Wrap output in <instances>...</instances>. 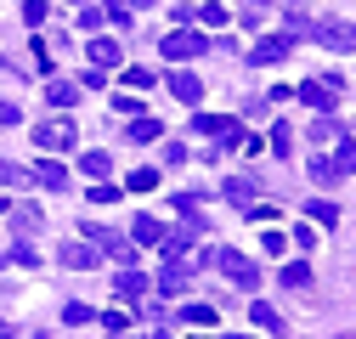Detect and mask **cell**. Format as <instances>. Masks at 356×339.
Masks as SVG:
<instances>
[{"instance_id":"obj_1","label":"cell","mask_w":356,"mask_h":339,"mask_svg":"<svg viewBox=\"0 0 356 339\" xmlns=\"http://www.w3.org/2000/svg\"><path fill=\"white\" fill-rule=\"evenodd\" d=\"M204 261H215L238 288H260V266L249 261V254H238V249H215V254H204Z\"/></svg>"},{"instance_id":"obj_2","label":"cell","mask_w":356,"mask_h":339,"mask_svg":"<svg viewBox=\"0 0 356 339\" xmlns=\"http://www.w3.org/2000/svg\"><path fill=\"white\" fill-rule=\"evenodd\" d=\"M170 63H187V57H204L209 51V40L198 34V28H175V34H164V46H159Z\"/></svg>"},{"instance_id":"obj_3","label":"cell","mask_w":356,"mask_h":339,"mask_svg":"<svg viewBox=\"0 0 356 339\" xmlns=\"http://www.w3.org/2000/svg\"><path fill=\"white\" fill-rule=\"evenodd\" d=\"M193 131H198V136H220V147H243L238 119H220V113H193Z\"/></svg>"},{"instance_id":"obj_4","label":"cell","mask_w":356,"mask_h":339,"mask_svg":"<svg viewBox=\"0 0 356 339\" xmlns=\"http://www.w3.org/2000/svg\"><path fill=\"white\" fill-rule=\"evenodd\" d=\"M300 102L317 108V113H328V108L339 102V79H334V74H328V79H305V85H300Z\"/></svg>"},{"instance_id":"obj_5","label":"cell","mask_w":356,"mask_h":339,"mask_svg":"<svg viewBox=\"0 0 356 339\" xmlns=\"http://www.w3.org/2000/svg\"><path fill=\"white\" fill-rule=\"evenodd\" d=\"M34 142L63 153V147H74V142H79V131H74V119H46V124H34Z\"/></svg>"},{"instance_id":"obj_6","label":"cell","mask_w":356,"mask_h":339,"mask_svg":"<svg viewBox=\"0 0 356 339\" xmlns=\"http://www.w3.org/2000/svg\"><path fill=\"white\" fill-rule=\"evenodd\" d=\"M85 238H91V243H102V254H113V261L119 266H130V261H136V249H130V238H119V232H108V226H85Z\"/></svg>"},{"instance_id":"obj_7","label":"cell","mask_w":356,"mask_h":339,"mask_svg":"<svg viewBox=\"0 0 356 339\" xmlns=\"http://www.w3.org/2000/svg\"><path fill=\"white\" fill-rule=\"evenodd\" d=\"M57 261L74 266V272H91V266H102V249H91V243H63V249H57Z\"/></svg>"},{"instance_id":"obj_8","label":"cell","mask_w":356,"mask_h":339,"mask_svg":"<svg viewBox=\"0 0 356 339\" xmlns=\"http://www.w3.org/2000/svg\"><path fill=\"white\" fill-rule=\"evenodd\" d=\"M289 46H294L289 34H266L260 46L249 51V63H254V68H266V63H283V57H289Z\"/></svg>"},{"instance_id":"obj_9","label":"cell","mask_w":356,"mask_h":339,"mask_svg":"<svg viewBox=\"0 0 356 339\" xmlns=\"http://www.w3.org/2000/svg\"><path fill=\"white\" fill-rule=\"evenodd\" d=\"M187 283H193L187 261H170V266L159 272V294H170V300H175V294H187Z\"/></svg>"},{"instance_id":"obj_10","label":"cell","mask_w":356,"mask_h":339,"mask_svg":"<svg viewBox=\"0 0 356 339\" xmlns=\"http://www.w3.org/2000/svg\"><path fill=\"white\" fill-rule=\"evenodd\" d=\"M170 91L181 97L187 108H198V102H204V79H198V74H170Z\"/></svg>"},{"instance_id":"obj_11","label":"cell","mask_w":356,"mask_h":339,"mask_svg":"<svg viewBox=\"0 0 356 339\" xmlns=\"http://www.w3.org/2000/svg\"><path fill=\"white\" fill-rule=\"evenodd\" d=\"M46 102H51V108H74V102H79V85H74V79H51V85H46Z\"/></svg>"},{"instance_id":"obj_12","label":"cell","mask_w":356,"mask_h":339,"mask_svg":"<svg viewBox=\"0 0 356 339\" xmlns=\"http://www.w3.org/2000/svg\"><path fill=\"white\" fill-rule=\"evenodd\" d=\"M34 181H40V187H51V192H63V187H68V170L46 158V164H34Z\"/></svg>"},{"instance_id":"obj_13","label":"cell","mask_w":356,"mask_h":339,"mask_svg":"<svg viewBox=\"0 0 356 339\" xmlns=\"http://www.w3.org/2000/svg\"><path fill=\"white\" fill-rule=\"evenodd\" d=\"M91 68H119V40H91Z\"/></svg>"},{"instance_id":"obj_14","label":"cell","mask_w":356,"mask_h":339,"mask_svg":"<svg viewBox=\"0 0 356 339\" xmlns=\"http://www.w3.org/2000/svg\"><path fill=\"white\" fill-rule=\"evenodd\" d=\"M113 288L124 294V300H142V294H147V277H142V272H119V277H113Z\"/></svg>"},{"instance_id":"obj_15","label":"cell","mask_w":356,"mask_h":339,"mask_svg":"<svg viewBox=\"0 0 356 339\" xmlns=\"http://www.w3.org/2000/svg\"><path fill=\"white\" fill-rule=\"evenodd\" d=\"M249 317H254V322H260L266 333H283V317H277V306H266V300H254V306H249Z\"/></svg>"},{"instance_id":"obj_16","label":"cell","mask_w":356,"mask_h":339,"mask_svg":"<svg viewBox=\"0 0 356 339\" xmlns=\"http://www.w3.org/2000/svg\"><path fill=\"white\" fill-rule=\"evenodd\" d=\"M130 238H136V243H159V238H164V226H159L153 215H136V221H130Z\"/></svg>"},{"instance_id":"obj_17","label":"cell","mask_w":356,"mask_h":339,"mask_svg":"<svg viewBox=\"0 0 356 339\" xmlns=\"http://www.w3.org/2000/svg\"><path fill=\"white\" fill-rule=\"evenodd\" d=\"M328 170H334V176H350V170H356V142H339L334 158H328Z\"/></svg>"},{"instance_id":"obj_18","label":"cell","mask_w":356,"mask_h":339,"mask_svg":"<svg viewBox=\"0 0 356 339\" xmlns=\"http://www.w3.org/2000/svg\"><path fill=\"white\" fill-rule=\"evenodd\" d=\"M277 277H283V288H311V266H305V261H289Z\"/></svg>"},{"instance_id":"obj_19","label":"cell","mask_w":356,"mask_h":339,"mask_svg":"<svg viewBox=\"0 0 356 339\" xmlns=\"http://www.w3.org/2000/svg\"><path fill=\"white\" fill-rule=\"evenodd\" d=\"M159 136H164L159 119H130V142H159Z\"/></svg>"},{"instance_id":"obj_20","label":"cell","mask_w":356,"mask_h":339,"mask_svg":"<svg viewBox=\"0 0 356 339\" xmlns=\"http://www.w3.org/2000/svg\"><path fill=\"white\" fill-rule=\"evenodd\" d=\"M220 192H227L232 204H243V209H249V198H254V181H243V176H232V181H220Z\"/></svg>"},{"instance_id":"obj_21","label":"cell","mask_w":356,"mask_h":339,"mask_svg":"<svg viewBox=\"0 0 356 339\" xmlns=\"http://www.w3.org/2000/svg\"><path fill=\"white\" fill-rule=\"evenodd\" d=\"M311 142H345V131H339V119H317V124H311Z\"/></svg>"},{"instance_id":"obj_22","label":"cell","mask_w":356,"mask_h":339,"mask_svg":"<svg viewBox=\"0 0 356 339\" xmlns=\"http://www.w3.org/2000/svg\"><path fill=\"white\" fill-rule=\"evenodd\" d=\"M305 209H311V221H317V226H334V221H339V209H334L328 198H311Z\"/></svg>"},{"instance_id":"obj_23","label":"cell","mask_w":356,"mask_h":339,"mask_svg":"<svg viewBox=\"0 0 356 339\" xmlns=\"http://www.w3.org/2000/svg\"><path fill=\"white\" fill-rule=\"evenodd\" d=\"M79 170H85V176H97V181H102L108 170H113V158H108V153H85V158H79Z\"/></svg>"},{"instance_id":"obj_24","label":"cell","mask_w":356,"mask_h":339,"mask_svg":"<svg viewBox=\"0 0 356 339\" xmlns=\"http://www.w3.org/2000/svg\"><path fill=\"white\" fill-rule=\"evenodd\" d=\"M91 317H97V311H91V306H79V300H68V306H63V322H68V328H85Z\"/></svg>"},{"instance_id":"obj_25","label":"cell","mask_w":356,"mask_h":339,"mask_svg":"<svg viewBox=\"0 0 356 339\" xmlns=\"http://www.w3.org/2000/svg\"><path fill=\"white\" fill-rule=\"evenodd\" d=\"M153 68H124V85H130V91H153Z\"/></svg>"},{"instance_id":"obj_26","label":"cell","mask_w":356,"mask_h":339,"mask_svg":"<svg viewBox=\"0 0 356 339\" xmlns=\"http://www.w3.org/2000/svg\"><path fill=\"white\" fill-rule=\"evenodd\" d=\"M181 322H193V328H209V322H215V306H181Z\"/></svg>"},{"instance_id":"obj_27","label":"cell","mask_w":356,"mask_h":339,"mask_svg":"<svg viewBox=\"0 0 356 339\" xmlns=\"http://www.w3.org/2000/svg\"><path fill=\"white\" fill-rule=\"evenodd\" d=\"M12 226H17V232H34V226H40V209H23V204H12Z\"/></svg>"},{"instance_id":"obj_28","label":"cell","mask_w":356,"mask_h":339,"mask_svg":"<svg viewBox=\"0 0 356 339\" xmlns=\"http://www.w3.org/2000/svg\"><path fill=\"white\" fill-rule=\"evenodd\" d=\"M102 17H108V23H119V28H124V23H130V6H124V0H108V6H102Z\"/></svg>"},{"instance_id":"obj_29","label":"cell","mask_w":356,"mask_h":339,"mask_svg":"<svg viewBox=\"0 0 356 339\" xmlns=\"http://www.w3.org/2000/svg\"><path fill=\"white\" fill-rule=\"evenodd\" d=\"M130 187H136V192H153V187H159V170H136V176H130Z\"/></svg>"},{"instance_id":"obj_30","label":"cell","mask_w":356,"mask_h":339,"mask_svg":"<svg viewBox=\"0 0 356 339\" xmlns=\"http://www.w3.org/2000/svg\"><path fill=\"white\" fill-rule=\"evenodd\" d=\"M311 181H323V187H334L339 176H334V170H328V158H317V164H311Z\"/></svg>"},{"instance_id":"obj_31","label":"cell","mask_w":356,"mask_h":339,"mask_svg":"<svg viewBox=\"0 0 356 339\" xmlns=\"http://www.w3.org/2000/svg\"><path fill=\"white\" fill-rule=\"evenodd\" d=\"M113 113H130V119H142V102H136V97H113Z\"/></svg>"},{"instance_id":"obj_32","label":"cell","mask_w":356,"mask_h":339,"mask_svg":"<svg viewBox=\"0 0 356 339\" xmlns=\"http://www.w3.org/2000/svg\"><path fill=\"white\" fill-rule=\"evenodd\" d=\"M294 147V136H289V124H277V131H272V153H289Z\"/></svg>"},{"instance_id":"obj_33","label":"cell","mask_w":356,"mask_h":339,"mask_svg":"<svg viewBox=\"0 0 356 339\" xmlns=\"http://www.w3.org/2000/svg\"><path fill=\"white\" fill-rule=\"evenodd\" d=\"M17 181H23V170H17V164H6V158H0V187H17Z\"/></svg>"},{"instance_id":"obj_34","label":"cell","mask_w":356,"mask_h":339,"mask_svg":"<svg viewBox=\"0 0 356 339\" xmlns=\"http://www.w3.org/2000/svg\"><path fill=\"white\" fill-rule=\"evenodd\" d=\"M124 322H130L124 311H102V328H108V333H124Z\"/></svg>"},{"instance_id":"obj_35","label":"cell","mask_w":356,"mask_h":339,"mask_svg":"<svg viewBox=\"0 0 356 339\" xmlns=\"http://www.w3.org/2000/svg\"><path fill=\"white\" fill-rule=\"evenodd\" d=\"M6 261H17V266H34V261H40V254H34V249H29V243H17V249H12V254H6Z\"/></svg>"},{"instance_id":"obj_36","label":"cell","mask_w":356,"mask_h":339,"mask_svg":"<svg viewBox=\"0 0 356 339\" xmlns=\"http://www.w3.org/2000/svg\"><path fill=\"white\" fill-rule=\"evenodd\" d=\"M198 23H227V6H215V0H209V6L198 12Z\"/></svg>"},{"instance_id":"obj_37","label":"cell","mask_w":356,"mask_h":339,"mask_svg":"<svg viewBox=\"0 0 356 339\" xmlns=\"http://www.w3.org/2000/svg\"><path fill=\"white\" fill-rule=\"evenodd\" d=\"M164 164H187V147L181 142H164Z\"/></svg>"},{"instance_id":"obj_38","label":"cell","mask_w":356,"mask_h":339,"mask_svg":"<svg viewBox=\"0 0 356 339\" xmlns=\"http://www.w3.org/2000/svg\"><path fill=\"white\" fill-rule=\"evenodd\" d=\"M91 204H119V187H91Z\"/></svg>"},{"instance_id":"obj_39","label":"cell","mask_w":356,"mask_h":339,"mask_svg":"<svg viewBox=\"0 0 356 339\" xmlns=\"http://www.w3.org/2000/svg\"><path fill=\"white\" fill-rule=\"evenodd\" d=\"M40 17H46V0H29V6H23V23H40Z\"/></svg>"},{"instance_id":"obj_40","label":"cell","mask_w":356,"mask_h":339,"mask_svg":"<svg viewBox=\"0 0 356 339\" xmlns=\"http://www.w3.org/2000/svg\"><path fill=\"white\" fill-rule=\"evenodd\" d=\"M17 119H23V113H17L12 102H0V124H17Z\"/></svg>"},{"instance_id":"obj_41","label":"cell","mask_w":356,"mask_h":339,"mask_svg":"<svg viewBox=\"0 0 356 339\" xmlns=\"http://www.w3.org/2000/svg\"><path fill=\"white\" fill-rule=\"evenodd\" d=\"M124 6H130V12H142V6H153V0H124Z\"/></svg>"},{"instance_id":"obj_42","label":"cell","mask_w":356,"mask_h":339,"mask_svg":"<svg viewBox=\"0 0 356 339\" xmlns=\"http://www.w3.org/2000/svg\"><path fill=\"white\" fill-rule=\"evenodd\" d=\"M0 215H12V198H6V192H0Z\"/></svg>"},{"instance_id":"obj_43","label":"cell","mask_w":356,"mask_h":339,"mask_svg":"<svg viewBox=\"0 0 356 339\" xmlns=\"http://www.w3.org/2000/svg\"><path fill=\"white\" fill-rule=\"evenodd\" d=\"M0 339H17V333H6V328H0Z\"/></svg>"},{"instance_id":"obj_44","label":"cell","mask_w":356,"mask_h":339,"mask_svg":"<svg viewBox=\"0 0 356 339\" xmlns=\"http://www.w3.org/2000/svg\"><path fill=\"white\" fill-rule=\"evenodd\" d=\"M0 68H12V63H6V57H0Z\"/></svg>"},{"instance_id":"obj_45","label":"cell","mask_w":356,"mask_h":339,"mask_svg":"<svg viewBox=\"0 0 356 339\" xmlns=\"http://www.w3.org/2000/svg\"><path fill=\"white\" fill-rule=\"evenodd\" d=\"M339 339H356V333H339Z\"/></svg>"},{"instance_id":"obj_46","label":"cell","mask_w":356,"mask_h":339,"mask_svg":"<svg viewBox=\"0 0 356 339\" xmlns=\"http://www.w3.org/2000/svg\"><path fill=\"white\" fill-rule=\"evenodd\" d=\"M0 266H6V254H0Z\"/></svg>"},{"instance_id":"obj_47","label":"cell","mask_w":356,"mask_h":339,"mask_svg":"<svg viewBox=\"0 0 356 339\" xmlns=\"http://www.w3.org/2000/svg\"><path fill=\"white\" fill-rule=\"evenodd\" d=\"M232 339H243V333H232Z\"/></svg>"}]
</instances>
